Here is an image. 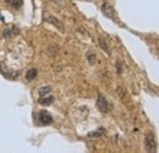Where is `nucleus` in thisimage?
I'll use <instances>...</instances> for the list:
<instances>
[{"mask_svg":"<svg viewBox=\"0 0 159 153\" xmlns=\"http://www.w3.org/2000/svg\"><path fill=\"white\" fill-rule=\"evenodd\" d=\"M87 59H88L89 64H93V63H94V60H96V55H94L93 53L88 52V53H87Z\"/></svg>","mask_w":159,"mask_h":153,"instance_id":"nucleus-13","label":"nucleus"},{"mask_svg":"<svg viewBox=\"0 0 159 153\" xmlns=\"http://www.w3.org/2000/svg\"><path fill=\"white\" fill-rule=\"evenodd\" d=\"M52 91V87L50 86H45V87H40L39 90H38V92H39V96H48V93Z\"/></svg>","mask_w":159,"mask_h":153,"instance_id":"nucleus-10","label":"nucleus"},{"mask_svg":"<svg viewBox=\"0 0 159 153\" xmlns=\"http://www.w3.org/2000/svg\"><path fill=\"white\" fill-rule=\"evenodd\" d=\"M99 43H100L102 49H103V50H105L108 54H110V49H109V47L107 45V43H105V42H103V39H99Z\"/></svg>","mask_w":159,"mask_h":153,"instance_id":"nucleus-11","label":"nucleus"},{"mask_svg":"<svg viewBox=\"0 0 159 153\" xmlns=\"http://www.w3.org/2000/svg\"><path fill=\"white\" fill-rule=\"evenodd\" d=\"M144 146H146V150L148 152H154L157 150V143H156V138H154V134L152 131H148L144 137Z\"/></svg>","mask_w":159,"mask_h":153,"instance_id":"nucleus-1","label":"nucleus"},{"mask_svg":"<svg viewBox=\"0 0 159 153\" xmlns=\"http://www.w3.org/2000/svg\"><path fill=\"white\" fill-rule=\"evenodd\" d=\"M37 69H30L27 72H26V78L28 81H33L36 77H37Z\"/></svg>","mask_w":159,"mask_h":153,"instance_id":"nucleus-9","label":"nucleus"},{"mask_svg":"<svg viewBox=\"0 0 159 153\" xmlns=\"http://www.w3.org/2000/svg\"><path fill=\"white\" fill-rule=\"evenodd\" d=\"M38 120L42 125H50L53 124V116L47 110H42L39 112V115H38Z\"/></svg>","mask_w":159,"mask_h":153,"instance_id":"nucleus-2","label":"nucleus"},{"mask_svg":"<svg viewBox=\"0 0 159 153\" xmlns=\"http://www.w3.org/2000/svg\"><path fill=\"white\" fill-rule=\"evenodd\" d=\"M97 108L99 109L102 113H108L109 109H110V105H109L108 100L102 96V95H99V96H98V99H97Z\"/></svg>","mask_w":159,"mask_h":153,"instance_id":"nucleus-3","label":"nucleus"},{"mask_svg":"<svg viewBox=\"0 0 159 153\" xmlns=\"http://www.w3.org/2000/svg\"><path fill=\"white\" fill-rule=\"evenodd\" d=\"M5 1H6V4H7L10 7L16 9V10L21 9L22 5H23V0H5Z\"/></svg>","mask_w":159,"mask_h":153,"instance_id":"nucleus-7","label":"nucleus"},{"mask_svg":"<svg viewBox=\"0 0 159 153\" xmlns=\"http://www.w3.org/2000/svg\"><path fill=\"white\" fill-rule=\"evenodd\" d=\"M53 102H54V97L53 96H42L39 98V100H38V103H39L40 105H50Z\"/></svg>","mask_w":159,"mask_h":153,"instance_id":"nucleus-8","label":"nucleus"},{"mask_svg":"<svg viewBox=\"0 0 159 153\" xmlns=\"http://www.w3.org/2000/svg\"><path fill=\"white\" fill-rule=\"evenodd\" d=\"M102 135H103V129H100L98 131L89 132V134H88V137H98V136H102Z\"/></svg>","mask_w":159,"mask_h":153,"instance_id":"nucleus-12","label":"nucleus"},{"mask_svg":"<svg viewBox=\"0 0 159 153\" xmlns=\"http://www.w3.org/2000/svg\"><path fill=\"white\" fill-rule=\"evenodd\" d=\"M45 21H47V22H50V23H53V25H54L57 28H59L61 32L64 31V26H62V22H61L60 20L57 19V17H54V16H48V17L45 19Z\"/></svg>","mask_w":159,"mask_h":153,"instance_id":"nucleus-6","label":"nucleus"},{"mask_svg":"<svg viewBox=\"0 0 159 153\" xmlns=\"http://www.w3.org/2000/svg\"><path fill=\"white\" fill-rule=\"evenodd\" d=\"M19 28H16L15 26H9L7 28H5L4 30V32H2V36L5 37V38H10V37H12V36H16V35H19Z\"/></svg>","mask_w":159,"mask_h":153,"instance_id":"nucleus-5","label":"nucleus"},{"mask_svg":"<svg viewBox=\"0 0 159 153\" xmlns=\"http://www.w3.org/2000/svg\"><path fill=\"white\" fill-rule=\"evenodd\" d=\"M102 11H103V14H104L107 17H109V19L114 20V17H115V11H114L113 6H111L109 2H103V5H102Z\"/></svg>","mask_w":159,"mask_h":153,"instance_id":"nucleus-4","label":"nucleus"}]
</instances>
